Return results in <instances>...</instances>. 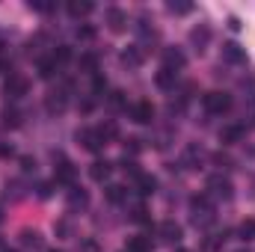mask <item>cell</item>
Returning a JSON list of instances; mask_svg holds the SVG:
<instances>
[{
    "label": "cell",
    "instance_id": "obj_29",
    "mask_svg": "<svg viewBox=\"0 0 255 252\" xmlns=\"http://www.w3.org/2000/svg\"><path fill=\"white\" fill-rule=\"evenodd\" d=\"M169 12H175V15H187V12H193V3H169Z\"/></svg>",
    "mask_w": 255,
    "mask_h": 252
},
{
    "label": "cell",
    "instance_id": "obj_13",
    "mask_svg": "<svg viewBox=\"0 0 255 252\" xmlns=\"http://www.w3.org/2000/svg\"><path fill=\"white\" fill-rule=\"evenodd\" d=\"M223 60L241 65V63H247V51H244L238 42H226V45H223Z\"/></svg>",
    "mask_w": 255,
    "mask_h": 252
},
{
    "label": "cell",
    "instance_id": "obj_10",
    "mask_svg": "<svg viewBox=\"0 0 255 252\" xmlns=\"http://www.w3.org/2000/svg\"><path fill=\"white\" fill-rule=\"evenodd\" d=\"M65 202H68V208H71V211H83V208L89 205V193H86L83 187H68Z\"/></svg>",
    "mask_w": 255,
    "mask_h": 252
},
{
    "label": "cell",
    "instance_id": "obj_33",
    "mask_svg": "<svg viewBox=\"0 0 255 252\" xmlns=\"http://www.w3.org/2000/svg\"><path fill=\"white\" fill-rule=\"evenodd\" d=\"M110 104H113V107H122V104H125V98H122V92H113V98H110Z\"/></svg>",
    "mask_w": 255,
    "mask_h": 252
},
{
    "label": "cell",
    "instance_id": "obj_24",
    "mask_svg": "<svg viewBox=\"0 0 255 252\" xmlns=\"http://www.w3.org/2000/svg\"><path fill=\"white\" fill-rule=\"evenodd\" d=\"M107 199H110L113 205H119V202H125L128 199V190L119 187V184H110V187H107Z\"/></svg>",
    "mask_w": 255,
    "mask_h": 252
},
{
    "label": "cell",
    "instance_id": "obj_32",
    "mask_svg": "<svg viewBox=\"0 0 255 252\" xmlns=\"http://www.w3.org/2000/svg\"><path fill=\"white\" fill-rule=\"evenodd\" d=\"M92 36H95V30H92V27H80V30H77V39H83V42H89Z\"/></svg>",
    "mask_w": 255,
    "mask_h": 252
},
{
    "label": "cell",
    "instance_id": "obj_19",
    "mask_svg": "<svg viewBox=\"0 0 255 252\" xmlns=\"http://www.w3.org/2000/svg\"><path fill=\"white\" fill-rule=\"evenodd\" d=\"M151 250H154V244H151L148 235H136V238H130V244H128V252H151Z\"/></svg>",
    "mask_w": 255,
    "mask_h": 252
},
{
    "label": "cell",
    "instance_id": "obj_7",
    "mask_svg": "<svg viewBox=\"0 0 255 252\" xmlns=\"http://www.w3.org/2000/svg\"><path fill=\"white\" fill-rule=\"evenodd\" d=\"M18 244H21V250H24V252H39L42 247H45L42 235H39V232H33V229H24V232L18 235Z\"/></svg>",
    "mask_w": 255,
    "mask_h": 252
},
{
    "label": "cell",
    "instance_id": "obj_38",
    "mask_svg": "<svg viewBox=\"0 0 255 252\" xmlns=\"http://www.w3.org/2000/svg\"><path fill=\"white\" fill-rule=\"evenodd\" d=\"M238 252H250V250H238Z\"/></svg>",
    "mask_w": 255,
    "mask_h": 252
},
{
    "label": "cell",
    "instance_id": "obj_37",
    "mask_svg": "<svg viewBox=\"0 0 255 252\" xmlns=\"http://www.w3.org/2000/svg\"><path fill=\"white\" fill-rule=\"evenodd\" d=\"M3 252H15V250H3Z\"/></svg>",
    "mask_w": 255,
    "mask_h": 252
},
{
    "label": "cell",
    "instance_id": "obj_1",
    "mask_svg": "<svg viewBox=\"0 0 255 252\" xmlns=\"http://www.w3.org/2000/svg\"><path fill=\"white\" fill-rule=\"evenodd\" d=\"M190 220L193 226H202V229L214 223V205L208 196H193L190 199Z\"/></svg>",
    "mask_w": 255,
    "mask_h": 252
},
{
    "label": "cell",
    "instance_id": "obj_35",
    "mask_svg": "<svg viewBox=\"0 0 255 252\" xmlns=\"http://www.w3.org/2000/svg\"><path fill=\"white\" fill-rule=\"evenodd\" d=\"M48 252H63V250H48Z\"/></svg>",
    "mask_w": 255,
    "mask_h": 252
},
{
    "label": "cell",
    "instance_id": "obj_22",
    "mask_svg": "<svg viewBox=\"0 0 255 252\" xmlns=\"http://www.w3.org/2000/svg\"><path fill=\"white\" fill-rule=\"evenodd\" d=\"M122 63L128 65V68H139L142 65V54H139V48L133 45V48H128V51H122Z\"/></svg>",
    "mask_w": 255,
    "mask_h": 252
},
{
    "label": "cell",
    "instance_id": "obj_12",
    "mask_svg": "<svg viewBox=\"0 0 255 252\" xmlns=\"http://www.w3.org/2000/svg\"><path fill=\"white\" fill-rule=\"evenodd\" d=\"M184 63H187V60H184V54H181L178 48H166V51H163V68H169V71L178 74V71L184 68Z\"/></svg>",
    "mask_w": 255,
    "mask_h": 252
},
{
    "label": "cell",
    "instance_id": "obj_14",
    "mask_svg": "<svg viewBox=\"0 0 255 252\" xmlns=\"http://www.w3.org/2000/svg\"><path fill=\"white\" fill-rule=\"evenodd\" d=\"M244 133H247V127H244V125H226L223 130H220V142H226V145L241 142V139H244Z\"/></svg>",
    "mask_w": 255,
    "mask_h": 252
},
{
    "label": "cell",
    "instance_id": "obj_8",
    "mask_svg": "<svg viewBox=\"0 0 255 252\" xmlns=\"http://www.w3.org/2000/svg\"><path fill=\"white\" fill-rule=\"evenodd\" d=\"M77 142H83V148H86V151H98V148L104 145L101 133H98V130H92V127H83V130H77Z\"/></svg>",
    "mask_w": 255,
    "mask_h": 252
},
{
    "label": "cell",
    "instance_id": "obj_9",
    "mask_svg": "<svg viewBox=\"0 0 255 252\" xmlns=\"http://www.w3.org/2000/svg\"><path fill=\"white\" fill-rule=\"evenodd\" d=\"M130 116H133V122L148 125V122L154 119V107H151V101H136V104L130 107Z\"/></svg>",
    "mask_w": 255,
    "mask_h": 252
},
{
    "label": "cell",
    "instance_id": "obj_6",
    "mask_svg": "<svg viewBox=\"0 0 255 252\" xmlns=\"http://www.w3.org/2000/svg\"><path fill=\"white\" fill-rule=\"evenodd\" d=\"M208 42H211V27H208V24H199V27L190 30V45H193L196 54H205Z\"/></svg>",
    "mask_w": 255,
    "mask_h": 252
},
{
    "label": "cell",
    "instance_id": "obj_26",
    "mask_svg": "<svg viewBox=\"0 0 255 252\" xmlns=\"http://www.w3.org/2000/svg\"><path fill=\"white\" fill-rule=\"evenodd\" d=\"M80 68H83L86 74H98V60H95L92 54H83V57H80Z\"/></svg>",
    "mask_w": 255,
    "mask_h": 252
},
{
    "label": "cell",
    "instance_id": "obj_31",
    "mask_svg": "<svg viewBox=\"0 0 255 252\" xmlns=\"http://www.w3.org/2000/svg\"><path fill=\"white\" fill-rule=\"evenodd\" d=\"M130 220H133V223H145V220H148V217H145V208H142V205H136V208L130 211Z\"/></svg>",
    "mask_w": 255,
    "mask_h": 252
},
{
    "label": "cell",
    "instance_id": "obj_36",
    "mask_svg": "<svg viewBox=\"0 0 255 252\" xmlns=\"http://www.w3.org/2000/svg\"><path fill=\"white\" fill-rule=\"evenodd\" d=\"M175 252H187V250H175Z\"/></svg>",
    "mask_w": 255,
    "mask_h": 252
},
{
    "label": "cell",
    "instance_id": "obj_21",
    "mask_svg": "<svg viewBox=\"0 0 255 252\" xmlns=\"http://www.w3.org/2000/svg\"><path fill=\"white\" fill-rule=\"evenodd\" d=\"M136 190L142 193V196H151L154 190H157V181H154V175H136Z\"/></svg>",
    "mask_w": 255,
    "mask_h": 252
},
{
    "label": "cell",
    "instance_id": "obj_15",
    "mask_svg": "<svg viewBox=\"0 0 255 252\" xmlns=\"http://www.w3.org/2000/svg\"><path fill=\"white\" fill-rule=\"evenodd\" d=\"M110 172H113V163H110V160H95V163L89 166L92 181H107V178H110Z\"/></svg>",
    "mask_w": 255,
    "mask_h": 252
},
{
    "label": "cell",
    "instance_id": "obj_34",
    "mask_svg": "<svg viewBox=\"0 0 255 252\" xmlns=\"http://www.w3.org/2000/svg\"><path fill=\"white\" fill-rule=\"evenodd\" d=\"M21 166H24V172H30V169L36 166V160H30V157H24V160H21Z\"/></svg>",
    "mask_w": 255,
    "mask_h": 252
},
{
    "label": "cell",
    "instance_id": "obj_30",
    "mask_svg": "<svg viewBox=\"0 0 255 252\" xmlns=\"http://www.w3.org/2000/svg\"><path fill=\"white\" fill-rule=\"evenodd\" d=\"M18 119H21V116H18V110H6V113H3V125H6V127H9V125L15 127V125H18Z\"/></svg>",
    "mask_w": 255,
    "mask_h": 252
},
{
    "label": "cell",
    "instance_id": "obj_20",
    "mask_svg": "<svg viewBox=\"0 0 255 252\" xmlns=\"http://www.w3.org/2000/svg\"><path fill=\"white\" fill-rule=\"evenodd\" d=\"M154 80H157V86H160V89H166V92H169V89H175V80H178V74H175V71H169V68H160Z\"/></svg>",
    "mask_w": 255,
    "mask_h": 252
},
{
    "label": "cell",
    "instance_id": "obj_27",
    "mask_svg": "<svg viewBox=\"0 0 255 252\" xmlns=\"http://www.w3.org/2000/svg\"><path fill=\"white\" fill-rule=\"evenodd\" d=\"M54 71H57L54 57L51 60H39V77H54Z\"/></svg>",
    "mask_w": 255,
    "mask_h": 252
},
{
    "label": "cell",
    "instance_id": "obj_17",
    "mask_svg": "<svg viewBox=\"0 0 255 252\" xmlns=\"http://www.w3.org/2000/svg\"><path fill=\"white\" fill-rule=\"evenodd\" d=\"M107 24H110L113 33H122L125 24H128V15L122 12V9H107Z\"/></svg>",
    "mask_w": 255,
    "mask_h": 252
},
{
    "label": "cell",
    "instance_id": "obj_2",
    "mask_svg": "<svg viewBox=\"0 0 255 252\" xmlns=\"http://www.w3.org/2000/svg\"><path fill=\"white\" fill-rule=\"evenodd\" d=\"M208 193H211L214 199L229 202V199L235 196V184H232L229 175H211V178H208Z\"/></svg>",
    "mask_w": 255,
    "mask_h": 252
},
{
    "label": "cell",
    "instance_id": "obj_11",
    "mask_svg": "<svg viewBox=\"0 0 255 252\" xmlns=\"http://www.w3.org/2000/svg\"><path fill=\"white\" fill-rule=\"evenodd\" d=\"M160 238L166 241V244H178L181 238H184V229L178 226V223H172V220H166V223H160Z\"/></svg>",
    "mask_w": 255,
    "mask_h": 252
},
{
    "label": "cell",
    "instance_id": "obj_25",
    "mask_svg": "<svg viewBox=\"0 0 255 252\" xmlns=\"http://www.w3.org/2000/svg\"><path fill=\"white\" fill-rule=\"evenodd\" d=\"M98 133H101V139L107 142V139H116V133H119V127H116V122H104V125L95 127Z\"/></svg>",
    "mask_w": 255,
    "mask_h": 252
},
{
    "label": "cell",
    "instance_id": "obj_28",
    "mask_svg": "<svg viewBox=\"0 0 255 252\" xmlns=\"http://www.w3.org/2000/svg\"><path fill=\"white\" fill-rule=\"evenodd\" d=\"M104 89H107V80H104L101 74H92V92H95V95H101Z\"/></svg>",
    "mask_w": 255,
    "mask_h": 252
},
{
    "label": "cell",
    "instance_id": "obj_16",
    "mask_svg": "<svg viewBox=\"0 0 255 252\" xmlns=\"http://www.w3.org/2000/svg\"><path fill=\"white\" fill-rule=\"evenodd\" d=\"M57 178L74 187V166H71V160H65L63 154L57 157Z\"/></svg>",
    "mask_w": 255,
    "mask_h": 252
},
{
    "label": "cell",
    "instance_id": "obj_23",
    "mask_svg": "<svg viewBox=\"0 0 255 252\" xmlns=\"http://www.w3.org/2000/svg\"><path fill=\"white\" fill-rule=\"evenodd\" d=\"M238 238H241L244 244L255 241V220H244V223L238 226Z\"/></svg>",
    "mask_w": 255,
    "mask_h": 252
},
{
    "label": "cell",
    "instance_id": "obj_4",
    "mask_svg": "<svg viewBox=\"0 0 255 252\" xmlns=\"http://www.w3.org/2000/svg\"><path fill=\"white\" fill-rule=\"evenodd\" d=\"M27 89H30V83H27V77H21V74H9V80L3 83V95H6L9 101H21V98L27 95Z\"/></svg>",
    "mask_w": 255,
    "mask_h": 252
},
{
    "label": "cell",
    "instance_id": "obj_18",
    "mask_svg": "<svg viewBox=\"0 0 255 252\" xmlns=\"http://www.w3.org/2000/svg\"><path fill=\"white\" fill-rule=\"evenodd\" d=\"M92 9H95V6H92L89 0H71V3H68V15H71V18H86Z\"/></svg>",
    "mask_w": 255,
    "mask_h": 252
},
{
    "label": "cell",
    "instance_id": "obj_3",
    "mask_svg": "<svg viewBox=\"0 0 255 252\" xmlns=\"http://www.w3.org/2000/svg\"><path fill=\"white\" fill-rule=\"evenodd\" d=\"M202 104H205V110H208V113L223 116V113L232 107V95H229V92H208V95L202 98Z\"/></svg>",
    "mask_w": 255,
    "mask_h": 252
},
{
    "label": "cell",
    "instance_id": "obj_5",
    "mask_svg": "<svg viewBox=\"0 0 255 252\" xmlns=\"http://www.w3.org/2000/svg\"><path fill=\"white\" fill-rule=\"evenodd\" d=\"M45 107H48V113H63L65 107H68V89H65V86H60V89L48 92Z\"/></svg>",
    "mask_w": 255,
    "mask_h": 252
}]
</instances>
